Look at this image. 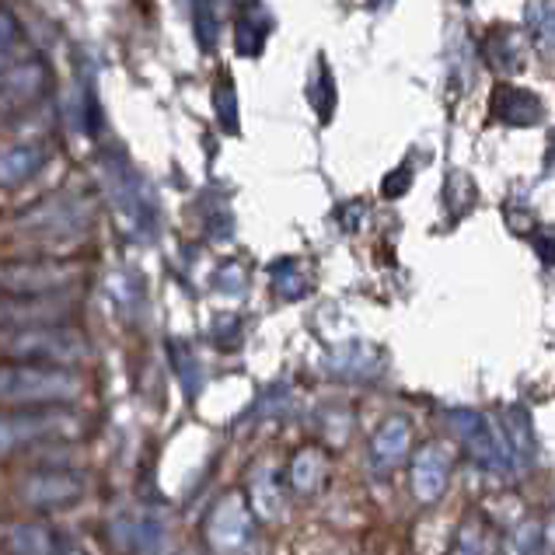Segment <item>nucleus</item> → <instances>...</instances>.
I'll return each instance as SVG.
<instances>
[{
	"label": "nucleus",
	"instance_id": "obj_1",
	"mask_svg": "<svg viewBox=\"0 0 555 555\" xmlns=\"http://www.w3.org/2000/svg\"><path fill=\"white\" fill-rule=\"evenodd\" d=\"M85 380L70 367L46 363H0V405L4 409H67L81 399Z\"/></svg>",
	"mask_w": 555,
	"mask_h": 555
},
{
	"label": "nucleus",
	"instance_id": "obj_2",
	"mask_svg": "<svg viewBox=\"0 0 555 555\" xmlns=\"http://www.w3.org/2000/svg\"><path fill=\"white\" fill-rule=\"evenodd\" d=\"M0 357L8 363H46V367H74L91 357L85 332L70 325H39V328H11L0 339Z\"/></svg>",
	"mask_w": 555,
	"mask_h": 555
},
{
	"label": "nucleus",
	"instance_id": "obj_3",
	"mask_svg": "<svg viewBox=\"0 0 555 555\" xmlns=\"http://www.w3.org/2000/svg\"><path fill=\"white\" fill-rule=\"evenodd\" d=\"M85 434V420L70 409H0V462L18 448Z\"/></svg>",
	"mask_w": 555,
	"mask_h": 555
},
{
	"label": "nucleus",
	"instance_id": "obj_4",
	"mask_svg": "<svg viewBox=\"0 0 555 555\" xmlns=\"http://www.w3.org/2000/svg\"><path fill=\"white\" fill-rule=\"evenodd\" d=\"M81 269L63 259L0 262V297H60L74 287Z\"/></svg>",
	"mask_w": 555,
	"mask_h": 555
},
{
	"label": "nucleus",
	"instance_id": "obj_5",
	"mask_svg": "<svg viewBox=\"0 0 555 555\" xmlns=\"http://www.w3.org/2000/svg\"><path fill=\"white\" fill-rule=\"evenodd\" d=\"M85 493H88L85 472H74L70 465H42L36 472H28L18 486V500L31 506V511H63V506L85 500Z\"/></svg>",
	"mask_w": 555,
	"mask_h": 555
},
{
	"label": "nucleus",
	"instance_id": "obj_6",
	"mask_svg": "<svg viewBox=\"0 0 555 555\" xmlns=\"http://www.w3.org/2000/svg\"><path fill=\"white\" fill-rule=\"evenodd\" d=\"M448 426H451V434L465 443V451L479 465L496 468V472L514 468V454L506 451V443L496 434V426L489 423L482 412H475V409H451L448 412Z\"/></svg>",
	"mask_w": 555,
	"mask_h": 555
},
{
	"label": "nucleus",
	"instance_id": "obj_7",
	"mask_svg": "<svg viewBox=\"0 0 555 555\" xmlns=\"http://www.w3.org/2000/svg\"><path fill=\"white\" fill-rule=\"evenodd\" d=\"M256 534V520H251V506L242 493L220 496L217 506L206 517V542L217 555H237L251 545Z\"/></svg>",
	"mask_w": 555,
	"mask_h": 555
},
{
	"label": "nucleus",
	"instance_id": "obj_8",
	"mask_svg": "<svg viewBox=\"0 0 555 555\" xmlns=\"http://www.w3.org/2000/svg\"><path fill=\"white\" fill-rule=\"evenodd\" d=\"M88 224H91V206L81 196H53V199L39 203L36 210H28L18 228L36 237H50V242H56V237L81 234Z\"/></svg>",
	"mask_w": 555,
	"mask_h": 555
},
{
	"label": "nucleus",
	"instance_id": "obj_9",
	"mask_svg": "<svg viewBox=\"0 0 555 555\" xmlns=\"http://www.w3.org/2000/svg\"><path fill=\"white\" fill-rule=\"evenodd\" d=\"M50 88V67L42 60H25L0 74V119H11L36 105Z\"/></svg>",
	"mask_w": 555,
	"mask_h": 555
},
{
	"label": "nucleus",
	"instance_id": "obj_10",
	"mask_svg": "<svg viewBox=\"0 0 555 555\" xmlns=\"http://www.w3.org/2000/svg\"><path fill=\"white\" fill-rule=\"evenodd\" d=\"M70 305L63 297H0V328H39L63 325Z\"/></svg>",
	"mask_w": 555,
	"mask_h": 555
},
{
	"label": "nucleus",
	"instance_id": "obj_11",
	"mask_svg": "<svg viewBox=\"0 0 555 555\" xmlns=\"http://www.w3.org/2000/svg\"><path fill=\"white\" fill-rule=\"evenodd\" d=\"M451 479V454L443 443H426L412 457V496L420 503H437Z\"/></svg>",
	"mask_w": 555,
	"mask_h": 555
},
{
	"label": "nucleus",
	"instance_id": "obj_12",
	"mask_svg": "<svg viewBox=\"0 0 555 555\" xmlns=\"http://www.w3.org/2000/svg\"><path fill=\"white\" fill-rule=\"evenodd\" d=\"M409 443H412V426L409 420L402 416H391L377 426V434L371 440V472L377 475V479H385V475H391L395 468H399L405 457H409Z\"/></svg>",
	"mask_w": 555,
	"mask_h": 555
},
{
	"label": "nucleus",
	"instance_id": "obj_13",
	"mask_svg": "<svg viewBox=\"0 0 555 555\" xmlns=\"http://www.w3.org/2000/svg\"><path fill=\"white\" fill-rule=\"evenodd\" d=\"M8 555H63V542L46 520H18L4 531Z\"/></svg>",
	"mask_w": 555,
	"mask_h": 555
},
{
	"label": "nucleus",
	"instance_id": "obj_14",
	"mask_svg": "<svg viewBox=\"0 0 555 555\" xmlns=\"http://www.w3.org/2000/svg\"><path fill=\"white\" fill-rule=\"evenodd\" d=\"M50 162V147L42 144H14L0 151V189H18L31 182Z\"/></svg>",
	"mask_w": 555,
	"mask_h": 555
},
{
	"label": "nucleus",
	"instance_id": "obj_15",
	"mask_svg": "<svg viewBox=\"0 0 555 555\" xmlns=\"http://www.w3.org/2000/svg\"><path fill=\"white\" fill-rule=\"evenodd\" d=\"M325 475H328V457H325L319 448H305V451H297V454H294L287 479H291V489H294V493L311 496V493H319V489H322Z\"/></svg>",
	"mask_w": 555,
	"mask_h": 555
},
{
	"label": "nucleus",
	"instance_id": "obj_16",
	"mask_svg": "<svg viewBox=\"0 0 555 555\" xmlns=\"http://www.w3.org/2000/svg\"><path fill=\"white\" fill-rule=\"evenodd\" d=\"M493 552H496V538L489 531L486 520H468V525L457 531L451 555H493Z\"/></svg>",
	"mask_w": 555,
	"mask_h": 555
},
{
	"label": "nucleus",
	"instance_id": "obj_17",
	"mask_svg": "<svg viewBox=\"0 0 555 555\" xmlns=\"http://www.w3.org/2000/svg\"><path fill=\"white\" fill-rule=\"evenodd\" d=\"M189 8H193L199 50L214 53V46H217V11H214V0H189Z\"/></svg>",
	"mask_w": 555,
	"mask_h": 555
},
{
	"label": "nucleus",
	"instance_id": "obj_18",
	"mask_svg": "<svg viewBox=\"0 0 555 555\" xmlns=\"http://www.w3.org/2000/svg\"><path fill=\"white\" fill-rule=\"evenodd\" d=\"M266 31H269V25H259V22H251V18L237 22V36H234L237 53H242V56H259L262 42H266Z\"/></svg>",
	"mask_w": 555,
	"mask_h": 555
},
{
	"label": "nucleus",
	"instance_id": "obj_19",
	"mask_svg": "<svg viewBox=\"0 0 555 555\" xmlns=\"http://www.w3.org/2000/svg\"><path fill=\"white\" fill-rule=\"evenodd\" d=\"M538 545H542V528H538V525H520L503 542V555H534Z\"/></svg>",
	"mask_w": 555,
	"mask_h": 555
},
{
	"label": "nucleus",
	"instance_id": "obj_20",
	"mask_svg": "<svg viewBox=\"0 0 555 555\" xmlns=\"http://www.w3.org/2000/svg\"><path fill=\"white\" fill-rule=\"evenodd\" d=\"M506 420H511V423H506V434H511V440H514V454L528 462V457H531V434L525 426V412L511 409V412H506Z\"/></svg>",
	"mask_w": 555,
	"mask_h": 555
},
{
	"label": "nucleus",
	"instance_id": "obj_21",
	"mask_svg": "<svg viewBox=\"0 0 555 555\" xmlns=\"http://www.w3.org/2000/svg\"><path fill=\"white\" fill-rule=\"evenodd\" d=\"M217 113H220V119H224L228 130H234V88H231L228 77H224V85L217 88Z\"/></svg>",
	"mask_w": 555,
	"mask_h": 555
},
{
	"label": "nucleus",
	"instance_id": "obj_22",
	"mask_svg": "<svg viewBox=\"0 0 555 555\" xmlns=\"http://www.w3.org/2000/svg\"><path fill=\"white\" fill-rule=\"evenodd\" d=\"M14 39V18H11V14H4V11H0V50H4V46Z\"/></svg>",
	"mask_w": 555,
	"mask_h": 555
},
{
	"label": "nucleus",
	"instance_id": "obj_23",
	"mask_svg": "<svg viewBox=\"0 0 555 555\" xmlns=\"http://www.w3.org/2000/svg\"><path fill=\"white\" fill-rule=\"evenodd\" d=\"M538 248H542L545 262H555V242H542V237H538Z\"/></svg>",
	"mask_w": 555,
	"mask_h": 555
}]
</instances>
